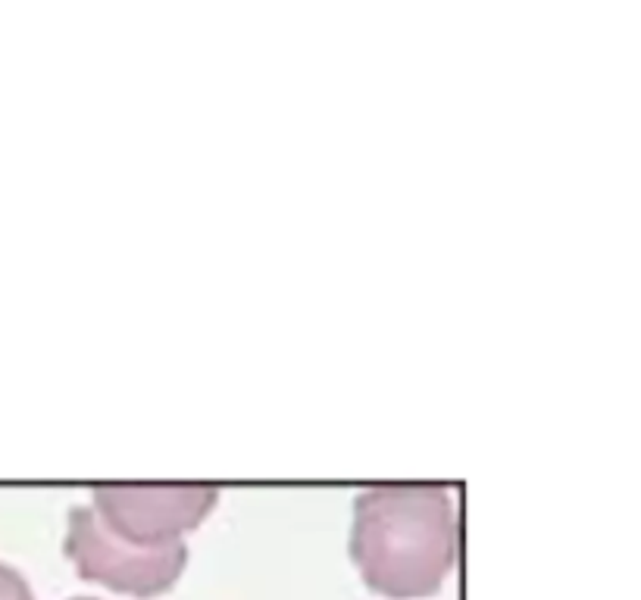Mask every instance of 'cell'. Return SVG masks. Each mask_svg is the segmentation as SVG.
Here are the masks:
<instances>
[{
	"mask_svg": "<svg viewBox=\"0 0 641 600\" xmlns=\"http://www.w3.org/2000/svg\"><path fill=\"white\" fill-rule=\"evenodd\" d=\"M94 513L126 541L166 544L194 531L216 507V485H97Z\"/></svg>",
	"mask_w": 641,
	"mask_h": 600,
	"instance_id": "3957f363",
	"label": "cell"
},
{
	"mask_svg": "<svg viewBox=\"0 0 641 600\" xmlns=\"http://www.w3.org/2000/svg\"><path fill=\"white\" fill-rule=\"evenodd\" d=\"M0 600H35L28 581L13 566L0 563Z\"/></svg>",
	"mask_w": 641,
	"mask_h": 600,
	"instance_id": "277c9868",
	"label": "cell"
},
{
	"mask_svg": "<svg viewBox=\"0 0 641 600\" xmlns=\"http://www.w3.org/2000/svg\"><path fill=\"white\" fill-rule=\"evenodd\" d=\"M66 554L72 556L78 575L135 597H157L179 581L188 563L185 541L135 544L119 538L94 507H76L69 513Z\"/></svg>",
	"mask_w": 641,
	"mask_h": 600,
	"instance_id": "7a4b0ae2",
	"label": "cell"
},
{
	"mask_svg": "<svg viewBox=\"0 0 641 600\" xmlns=\"http://www.w3.org/2000/svg\"><path fill=\"white\" fill-rule=\"evenodd\" d=\"M72 600H94V597H72Z\"/></svg>",
	"mask_w": 641,
	"mask_h": 600,
	"instance_id": "5b68a950",
	"label": "cell"
},
{
	"mask_svg": "<svg viewBox=\"0 0 641 600\" xmlns=\"http://www.w3.org/2000/svg\"><path fill=\"white\" fill-rule=\"evenodd\" d=\"M351 556L385 597H429L457 563V507L448 485L394 482L357 494Z\"/></svg>",
	"mask_w": 641,
	"mask_h": 600,
	"instance_id": "6da1fadb",
	"label": "cell"
}]
</instances>
